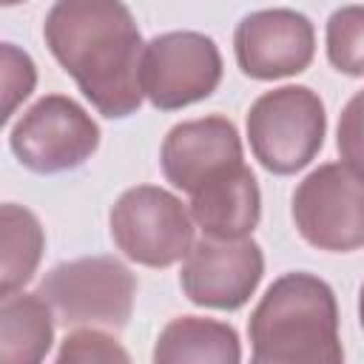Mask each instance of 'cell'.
Here are the masks:
<instances>
[{"label":"cell","instance_id":"cell-1","mask_svg":"<svg viewBox=\"0 0 364 364\" xmlns=\"http://www.w3.org/2000/svg\"><path fill=\"white\" fill-rule=\"evenodd\" d=\"M43 40L82 97L108 119L142 105V34L122 0H54Z\"/></svg>","mask_w":364,"mask_h":364},{"label":"cell","instance_id":"cell-2","mask_svg":"<svg viewBox=\"0 0 364 364\" xmlns=\"http://www.w3.org/2000/svg\"><path fill=\"white\" fill-rule=\"evenodd\" d=\"M256 364H338V304L333 287L307 270L279 276L247 318Z\"/></svg>","mask_w":364,"mask_h":364},{"label":"cell","instance_id":"cell-3","mask_svg":"<svg viewBox=\"0 0 364 364\" xmlns=\"http://www.w3.org/2000/svg\"><path fill=\"white\" fill-rule=\"evenodd\" d=\"M327 134L321 97L307 85H282L256 97L247 111V142L259 165L276 176L307 168Z\"/></svg>","mask_w":364,"mask_h":364},{"label":"cell","instance_id":"cell-4","mask_svg":"<svg viewBox=\"0 0 364 364\" xmlns=\"http://www.w3.org/2000/svg\"><path fill=\"white\" fill-rule=\"evenodd\" d=\"M37 293L65 327L122 330L134 313L136 276L114 256H82L54 264Z\"/></svg>","mask_w":364,"mask_h":364},{"label":"cell","instance_id":"cell-5","mask_svg":"<svg viewBox=\"0 0 364 364\" xmlns=\"http://www.w3.org/2000/svg\"><path fill=\"white\" fill-rule=\"evenodd\" d=\"M193 216L182 199L159 185H136L119 193L108 213L117 250L145 267H171L193 247Z\"/></svg>","mask_w":364,"mask_h":364},{"label":"cell","instance_id":"cell-6","mask_svg":"<svg viewBox=\"0 0 364 364\" xmlns=\"http://www.w3.org/2000/svg\"><path fill=\"white\" fill-rule=\"evenodd\" d=\"M9 148L34 173H63L85 165L100 148V125L65 94H46L9 131Z\"/></svg>","mask_w":364,"mask_h":364},{"label":"cell","instance_id":"cell-7","mask_svg":"<svg viewBox=\"0 0 364 364\" xmlns=\"http://www.w3.org/2000/svg\"><path fill=\"white\" fill-rule=\"evenodd\" d=\"M290 216L310 247L358 250L364 247V179L344 162H324L296 185Z\"/></svg>","mask_w":364,"mask_h":364},{"label":"cell","instance_id":"cell-8","mask_svg":"<svg viewBox=\"0 0 364 364\" xmlns=\"http://www.w3.org/2000/svg\"><path fill=\"white\" fill-rule=\"evenodd\" d=\"M142 94L159 111H179L216 91L222 82V54L202 31H165L145 43Z\"/></svg>","mask_w":364,"mask_h":364},{"label":"cell","instance_id":"cell-9","mask_svg":"<svg viewBox=\"0 0 364 364\" xmlns=\"http://www.w3.org/2000/svg\"><path fill=\"white\" fill-rule=\"evenodd\" d=\"M264 276V253L250 239L202 236L182 259L179 284L188 301L210 310H239Z\"/></svg>","mask_w":364,"mask_h":364},{"label":"cell","instance_id":"cell-10","mask_svg":"<svg viewBox=\"0 0 364 364\" xmlns=\"http://www.w3.org/2000/svg\"><path fill=\"white\" fill-rule=\"evenodd\" d=\"M236 65L250 80H282L301 74L316 54V28L293 9H262L239 20L233 31Z\"/></svg>","mask_w":364,"mask_h":364},{"label":"cell","instance_id":"cell-11","mask_svg":"<svg viewBox=\"0 0 364 364\" xmlns=\"http://www.w3.org/2000/svg\"><path fill=\"white\" fill-rule=\"evenodd\" d=\"M239 162H245L239 131L222 114L176 122L165 134L159 148V165L165 179L188 196L202 182L219 176Z\"/></svg>","mask_w":364,"mask_h":364},{"label":"cell","instance_id":"cell-12","mask_svg":"<svg viewBox=\"0 0 364 364\" xmlns=\"http://www.w3.org/2000/svg\"><path fill=\"white\" fill-rule=\"evenodd\" d=\"M188 210L205 236L242 239L250 236L262 219V191L253 171L239 162L202 182L191 193Z\"/></svg>","mask_w":364,"mask_h":364},{"label":"cell","instance_id":"cell-13","mask_svg":"<svg viewBox=\"0 0 364 364\" xmlns=\"http://www.w3.org/2000/svg\"><path fill=\"white\" fill-rule=\"evenodd\" d=\"M54 344V310L40 293H9L0 304V358L37 364Z\"/></svg>","mask_w":364,"mask_h":364},{"label":"cell","instance_id":"cell-14","mask_svg":"<svg viewBox=\"0 0 364 364\" xmlns=\"http://www.w3.org/2000/svg\"><path fill=\"white\" fill-rule=\"evenodd\" d=\"M156 364H176V361H216L233 364L242 358L239 336L230 324L202 316H176L168 321L154 344Z\"/></svg>","mask_w":364,"mask_h":364},{"label":"cell","instance_id":"cell-15","mask_svg":"<svg viewBox=\"0 0 364 364\" xmlns=\"http://www.w3.org/2000/svg\"><path fill=\"white\" fill-rule=\"evenodd\" d=\"M0 296L17 293L31 282L46 250L40 219L14 202L0 208Z\"/></svg>","mask_w":364,"mask_h":364},{"label":"cell","instance_id":"cell-16","mask_svg":"<svg viewBox=\"0 0 364 364\" xmlns=\"http://www.w3.org/2000/svg\"><path fill=\"white\" fill-rule=\"evenodd\" d=\"M327 60L347 77H364V6H341L324 28Z\"/></svg>","mask_w":364,"mask_h":364},{"label":"cell","instance_id":"cell-17","mask_svg":"<svg viewBox=\"0 0 364 364\" xmlns=\"http://www.w3.org/2000/svg\"><path fill=\"white\" fill-rule=\"evenodd\" d=\"M57 361L60 364H108V361H131L128 350L119 347V341L100 330V327H82V330H74L63 338L60 350H57Z\"/></svg>","mask_w":364,"mask_h":364},{"label":"cell","instance_id":"cell-18","mask_svg":"<svg viewBox=\"0 0 364 364\" xmlns=\"http://www.w3.org/2000/svg\"><path fill=\"white\" fill-rule=\"evenodd\" d=\"M0 60H3V122L11 119V114L17 111V105L34 91L37 82V68L34 60L20 51L14 43H3L0 48Z\"/></svg>","mask_w":364,"mask_h":364},{"label":"cell","instance_id":"cell-19","mask_svg":"<svg viewBox=\"0 0 364 364\" xmlns=\"http://www.w3.org/2000/svg\"><path fill=\"white\" fill-rule=\"evenodd\" d=\"M336 148L341 162L364 179V91L353 94L338 117Z\"/></svg>","mask_w":364,"mask_h":364},{"label":"cell","instance_id":"cell-20","mask_svg":"<svg viewBox=\"0 0 364 364\" xmlns=\"http://www.w3.org/2000/svg\"><path fill=\"white\" fill-rule=\"evenodd\" d=\"M358 321H361V330H364V282L358 287Z\"/></svg>","mask_w":364,"mask_h":364},{"label":"cell","instance_id":"cell-21","mask_svg":"<svg viewBox=\"0 0 364 364\" xmlns=\"http://www.w3.org/2000/svg\"><path fill=\"white\" fill-rule=\"evenodd\" d=\"M3 6H17V3H26V0H0Z\"/></svg>","mask_w":364,"mask_h":364}]
</instances>
